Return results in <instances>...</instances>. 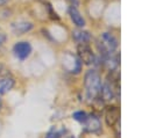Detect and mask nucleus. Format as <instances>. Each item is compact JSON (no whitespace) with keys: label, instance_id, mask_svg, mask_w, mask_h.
Masks as SVG:
<instances>
[{"label":"nucleus","instance_id":"nucleus-4","mask_svg":"<svg viewBox=\"0 0 149 138\" xmlns=\"http://www.w3.org/2000/svg\"><path fill=\"white\" fill-rule=\"evenodd\" d=\"M119 117H120V110L118 107L111 106L107 108L106 114H105V119H106V123L108 126H113L115 123H118Z\"/></svg>","mask_w":149,"mask_h":138},{"label":"nucleus","instance_id":"nucleus-13","mask_svg":"<svg viewBox=\"0 0 149 138\" xmlns=\"http://www.w3.org/2000/svg\"><path fill=\"white\" fill-rule=\"evenodd\" d=\"M8 75V70L5 67L2 63H0V77H6Z\"/></svg>","mask_w":149,"mask_h":138},{"label":"nucleus","instance_id":"nucleus-11","mask_svg":"<svg viewBox=\"0 0 149 138\" xmlns=\"http://www.w3.org/2000/svg\"><path fill=\"white\" fill-rule=\"evenodd\" d=\"M73 118L76 119V121H78V122H85L86 121V118H87V115H86V112H84V111H76L73 115Z\"/></svg>","mask_w":149,"mask_h":138},{"label":"nucleus","instance_id":"nucleus-10","mask_svg":"<svg viewBox=\"0 0 149 138\" xmlns=\"http://www.w3.org/2000/svg\"><path fill=\"white\" fill-rule=\"evenodd\" d=\"M84 123H85V129L87 131H97L100 128L99 118L95 117V116H90V117L87 116V118Z\"/></svg>","mask_w":149,"mask_h":138},{"label":"nucleus","instance_id":"nucleus-2","mask_svg":"<svg viewBox=\"0 0 149 138\" xmlns=\"http://www.w3.org/2000/svg\"><path fill=\"white\" fill-rule=\"evenodd\" d=\"M77 52H78V58L85 65H91L94 63V53L86 43H79L77 46Z\"/></svg>","mask_w":149,"mask_h":138},{"label":"nucleus","instance_id":"nucleus-1","mask_svg":"<svg viewBox=\"0 0 149 138\" xmlns=\"http://www.w3.org/2000/svg\"><path fill=\"white\" fill-rule=\"evenodd\" d=\"M84 86H85L86 95L90 100H94L100 95L102 85H101L100 75L95 70H88L85 73Z\"/></svg>","mask_w":149,"mask_h":138},{"label":"nucleus","instance_id":"nucleus-7","mask_svg":"<svg viewBox=\"0 0 149 138\" xmlns=\"http://www.w3.org/2000/svg\"><path fill=\"white\" fill-rule=\"evenodd\" d=\"M69 14H70V17H71L72 22H73L77 27L81 28V27L85 26V19H84L83 15L79 13V10L76 8V6H71V7L69 8Z\"/></svg>","mask_w":149,"mask_h":138},{"label":"nucleus","instance_id":"nucleus-8","mask_svg":"<svg viewBox=\"0 0 149 138\" xmlns=\"http://www.w3.org/2000/svg\"><path fill=\"white\" fill-rule=\"evenodd\" d=\"M15 85V81L10 77H1L0 78V95L8 93Z\"/></svg>","mask_w":149,"mask_h":138},{"label":"nucleus","instance_id":"nucleus-12","mask_svg":"<svg viewBox=\"0 0 149 138\" xmlns=\"http://www.w3.org/2000/svg\"><path fill=\"white\" fill-rule=\"evenodd\" d=\"M62 135V132H57V131H50L47 133L45 138H59Z\"/></svg>","mask_w":149,"mask_h":138},{"label":"nucleus","instance_id":"nucleus-15","mask_svg":"<svg viewBox=\"0 0 149 138\" xmlns=\"http://www.w3.org/2000/svg\"><path fill=\"white\" fill-rule=\"evenodd\" d=\"M7 2H8V0H0V6L5 5V3H7Z\"/></svg>","mask_w":149,"mask_h":138},{"label":"nucleus","instance_id":"nucleus-14","mask_svg":"<svg viewBox=\"0 0 149 138\" xmlns=\"http://www.w3.org/2000/svg\"><path fill=\"white\" fill-rule=\"evenodd\" d=\"M6 38H7V37H6V35H5L3 32H0V46L6 42Z\"/></svg>","mask_w":149,"mask_h":138},{"label":"nucleus","instance_id":"nucleus-3","mask_svg":"<svg viewBox=\"0 0 149 138\" xmlns=\"http://www.w3.org/2000/svg\"><path fill=\"white\" fill-rule=\"evenodd\" d=\"M13 50H14L15 56L19 59L23 60V59H26V58H28L30 56V53H31V45L28 42H17V43H15Z\"/></svg>","mask_w":149,"mask_h":138},{"label":"nucleus","instance_id":"nucleus-6","mask_svg":"<svg viewBox=\"0 0 149 138\" xmlns=\"http://www.w3.org/2000/svg\"><path fill=\"white\" fill-rule=\"evenodd\" d=\"M101 42L104 43V45L107 48V50L109 52H113L118 48V41H116V38L112 34H109V32H104L102 34Z\"/></svg>","mask_w":149,"mask_h":138},{"label":"nucleus","instance_id":"nucleus-9","mask_svg":"<svg viewBox=\"0 0 149 138\" xmlns=\"http://www.w3.org/2000/svg\"><path fill=\"white\" fill-rule=\"evenodd\" d=\"M72 38L78 43H87L91 39V35L85 30H74L72 31Z\"/></svg>","mask_w":149,"mask_h":138},{"label":"nucleus","instance_id":"nucleus-16","mask_svg":"<svg viewBox=\"0 0 149 138\" xmlns=\"http://www.w3.org/2000/svg\"><path fill=\"white\" fill-rule=\"evenodd\" d=\"M1 108H2V101H1V99H0V110H1Z\"/></svg>","mask_w":149,"mask_h":138},{"label":"nucleus","instance_id":"nucleus-5","mask_svg":"<svg viewBox=\"0 0 149 138\" xmlns=\"http://www.w3.org/2000/svg\"><path fill=\"white\" fill-rule=\"evenodd\" d=\"M33 29V23L31 22H26V21H22V22H14L12 23V30L15 35H22L29 30Z\"/></svg>","mask_w":149,"mask_h":138}]
</instances>
